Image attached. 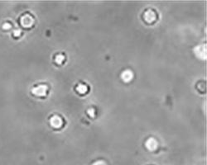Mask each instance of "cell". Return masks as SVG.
<instances>
[{
  "mask_svg": "<svg viewBox=\"0 0 207 165\" xmlns=\"http://www.w3.org/2000/svg\"><path fill=\"white\" fill-rule=\"evenodd\" d=\"M195 53L196 56L200 59H206V48L205 45H198L195 48Z\"/></svg>",
  "mask_w": 207,
  "mask_h": 165,
  "instance_id": "obj_1",
  "label": "cell"
},
{
  "mask_svg": "<svg viewBox=\"0 0 207 165\" xmlns=\"http://www.w3.org/2000/svg\"><path fill=\"white\" fill-rule=\"evenodd\" d=\"M156 18H157L156 13L153 11H152L150 9L146 11L145 13H144V18H145V20L147 21V22H152L155 21Z\"/></svg>",
  "mask_w": 207,
  "mask_h": 165,
  "instance_id": "obj_2",
  "label": "cell"
},
{
  "mask_svg": "<svg viewBox=\"0 0 207 165\" xmlns=\"http://www.w3.org/2000/svg\"><path fill=\"white\" fill-rule=\"evenodd\" d=\"M145 145L149 150H155L157 147V141L153 138H149L146 141Z\"/></svg>",
  "mask_w": 207,
  "mask_h": 165,
  "instance_id": "obj_3",
  "label": "cell"
},
{
  "mask_svg": "<svg viewBox=\"0 0 207 165\" xmlns=\"http://www.w3.org/2000/svg\"><path fill=\"white\" fill-rule=\"evenodd\" d=\"M51 124L54 127L58 128V127H60L62 126L63 122H62V119L60 118V116H52V118H51Z\"/></svg>",
  "mask_w": 207,
  "mask_h": 165,
  "instance_id": "obj_4",
  "label": "cell"
},
{
  "mask_svg": "<svg viewBox=\"0 0 207 165\" xmlns=\"http://www.w3.org/2000/svg\"><path fill=\"white\" fill-rule=\"evenodd\" d=\"M121 78L124 82H129L133 78V72L131 70H124L121 74Z\"/></svg>",
  "mask_w": 207,
  "mask_h": 165,
  "instance_id": "obj_5",
  "label": "cell"
},
{
  "mask_svg": "<svg viewBox=\"0 0 207 165\" xmlns=\"http://www.w3.org/2000/svg\"><path fill=\"white\" fill-rule=\"evenodd\" d=\"M77 91L80 93H85L87 92V87L85 84H79L77 87Z\"/></svg>",
  "mask_w": 207,
  "mask_h": 165,
  "instance_id": "obj_6",
  "label": "cell"
},
{
  "mask_svg": "<svg viewBox=\"0 0 207 165\" xmlns=\"http://www.w3.org/2000/svg\"><path fill=\"white\" fill-rule=\"evenodd\" d=\"M46 87H45V86H41V87H39L38 88H36V92H37V93L38 94H40V95H42L44 93H46Z\"/></svg>",
  "mask_w": 207,
  "mask_h": 165,
  "instance_id": "obj_7",
  "label": "cell"
},
{
  "mask_svg": "<svg viewBox=\"0 0 207 165\" xmlns=\"http://www.w3.org/2000/svg\"><path fill=\"white\" fill-rule=\"evenodd\" d=\"M65 60V57H64V55H56V63H58V64H61L63 61Z\"/></svg>",
  "mask_w": 207,
  "mask_h": 165,
  "instance_id": "obj_8",
  "label": "cell"
},
{
  "mask_svg": "<svg viewBox=\"0 0 207 165\" xmlns=\"http://www.w3.org/2000/svg\"><path fill=\"white\" fill-rule=\"evenodd\" d=\"M88 114L90 116H95V111H94V109L93 108H90L89 110H88Z\"/></svg>",
  "mask_w": 207,
  "mask_h": 165,
  "instance_id": "obj_9",
  "label": "cell"
},
{
  "mask_svg": "<svg viewBox=\"0 0 207 165\" xmlns=\"http://www.w3.org/2000/svg\"><path fill=\"white\" fill-rule=\"evenodd\" d=\"M93 165H105L104 164L103 162L102 161H98V162H96V163H95Z\"/></svg>",
  "mask_w": 207,
  "mask_h": 165,
  "instance_id": "obj_10",
  "label": "cell"
}]
</instances>
